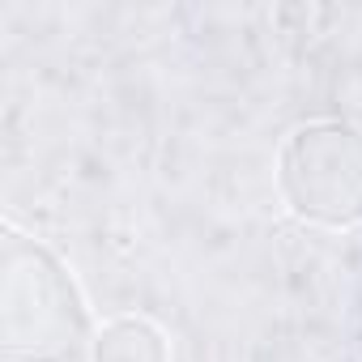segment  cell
<instances>
[{
  "instance_id": "obj_3",
  "label": "cell",
  "mask_w": 362,
  "mask_h": 362,
  "mask_svg": "<svg viewBox=\"0 0 362 362\" xmlns=\"http://www.w3.org/2000/svg\"><path fill=\"white\" fill-rule=\"evenodd\" d=\"M86 362H170V341L149 315H115L94 332Z\"/></svg>"
},
{
  "instance_id": "obj_1",
  "label": "cell",
  "mask_w": 362,
  "mask_h": 362,
  "mask_svg": "<svg viewBox=\"0 0 362 362\" xmlns=\"http://www.w3.org/2000/svg\"><path fill=\"white\" fill-rule=\"evenodd\" d=\"M94 315L73 269L35 235L5 222L0 239V362H81Z\"/></svg>"
},
{
  "instance_id": "obj_2",
  "label": "cell",
  "mask_w": 362,
  "mask_h": 362,
  "mask_svg": "<svg viewBox=\"0 0 362 362\" xmlns=\"http://www.w3.org/2000/svg\"><path fill=\"white\" fill-rule=\"evenodd\" d=\"M277 192L311 226H362V128L349 119L298 124L277 149Z\"/></svg>"
}]
</instances>
